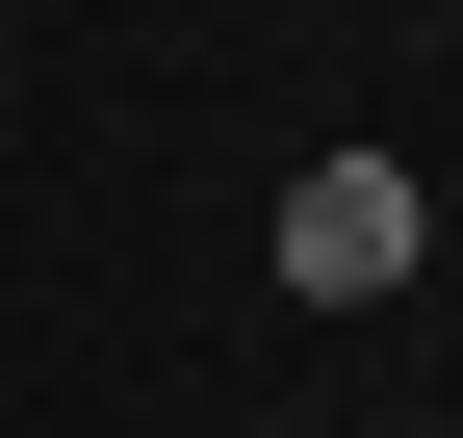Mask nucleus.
Returning a JSON list of instances; mask_svg holds the SVG:
<instances>
[{
    "label": "nucleus",
    "mask_w": 463,
    "mask_h": 438,
    "mask_svg": "<svg viewBox=\"0 0 463 438\" xmlns=\"http://www.w3.org/2000/svg\"><path fill=\"white\" fill-rule=\"evenodd\" d=\"M283 284L309 309H386L412 284V155H309V181H283Z\"/></svg>",
    "instance_id": "1"
}]
</instances>
